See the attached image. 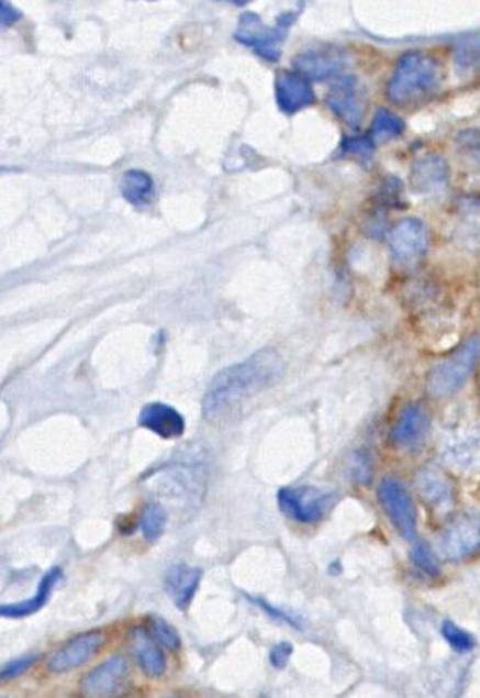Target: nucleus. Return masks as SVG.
<instances>
[{
    "instance_id": "obj_12",
    "label": "nucleus",
    "mask_w": 480,
    "mask_h": 698,
    "mask_svg": "<svg viewBox=\"0 0 480 698\" xmlns=\"http://www.w3.org/2000/svg\"><path fill=\"white\" fill-rule=\"evenodd\" d=\"M275 95L280 110L284 114L299 113L303 108L311 107L315 101V92L311 80L302 74L291 70H280L275 79Z\"/></svg>"
},
{
    "instance_id": "obj_6",
    "label": "nucleus",
    "mask_w": 480,
    "mask_h": 698,
    "mask_svg": "<svg viewBox=\"0 0 480 698\" xmlns=\"http://www.w3.org/2000/svg\"><path fill=\"white\" fill-rule=\"evenodd\" d=\"M130 684L129 663L123 656H113L83 676L82 690L89 698H123Z\"/></svg>"
},
{
    "instance_id": "obj_18",
    "label": "nucleus",
    "mask_w": 480,
    "mask_h": 698,
    "mask_svg": "<svg viewBox=\"0 0 480 698\" xmlns=\"http://www.w3.org/2000/svg\"><path fill=\"white\" fill-rule=\"evenodd\" d=\"M448 182V166L439 155H427L411 170V186L420 195L438 191Z\"/></svg>"
},
{
    "instance_id": "obj_29",
    "label": "nucleus",
    "mask_w": 480,
    "mask_h": 698,
    "mask_svg": "<svg viewBox=\"0 0 480 698\" xmlns=\"http://www.w3.org/2000/svg\"><path fill=\"white\" fill-rule=\"evenodd\" d=\"M413 563L429 576H436L439 573L438 558L427 544H417L413 549Z\"/></svg>"
},
{
    "instance_id": "obj_7",
    "label": "nucleus",
    "mask_w": 480,
    "mask_h": 698,
    "mask_svg": "<svg viewBox=\"0 0 480 698\" xmlns=\"http://www.w3.org/2000/svg\"><path fill=\"white\" fill-rule=\"evenodd\" d=\"M389 247L395 265L413 268L426 256L429 247L426 225L416 219L401 220L390 232Z\"/></svg>"
},
{
    "instance_id": "obj_2",
    "label": "nucleus",
    "mask_w": 480,
    "mask_h": 698,
    "mask_svg": "<svg viewBox=\"0 0 480 698\" xmlns=\"http://www.w3.org/2000/svg\"><path fill=\"white\" fill-rule=\"evenodd\" d=\"M443 70L435 57L424 52H409L393 68L387 98L395 107H409L429 98L442 86Z\"/></svg>"
},
{
    "instance_id": "obj_25",
    "label": "nucleus",
    "mask_w": 480,
    "mask_h": 698,
    "mask_svg": "<svg viewBox=\"0 0 480 698\" xmlns=\"http://www.w3.org/2000/svg\"><path fill=\"white\" fill-rule=\"evenodd\" d=\"M148 632L157 644L166 651H178L181 647V635L170 625L167 620L160 617H152L148 622Z\"/></svg>"
},
{
    "instance_id": "obj_30",
    "label": "nucleus",
    "mask_w": 480,
    "mask_h": 698,
    "mask_svg": "<svg viewBox=\"0 0 480 698\" xmlns=\"http://www.w3.org/2000/svg\"><path fill=\"white\" fill-rule=\"evenodd\" d=\"M375 142L370 135L353 136V139L343 140L341 144V154L355 155V157H370L373 154Z\"/></svg>"
},
{
    "instance_id": "obj_1",
    "label": "nucleus",
    "mask_w": 480,
    "mask_h": 698,
    "mask_svg": "<svg viewBox=\"0 0 480 698\" xmlns=\"http://www.w3.org/2000/svg\"><path fill=\"white\" fill-rule=\"evenodd\" d=\"M283 372V358L272 347H265L244 362L227 366L213 377L204 392V418L209 421L227 418L250 397L277 384Z\"/></svg>"
},
{
    "instance_id": "obj_5",
    "label": "nucleus",
    "mask_w": 480,
    "mask_h": 698,
    "mask_svg": "<svg viewBox=\"0 0 480 698\" xmlns=\"http://www.w3.org/2000/svg\"><path fill=\"white\" fill-rule=\"evenodd\" d=\"M336 501V492L321 491L317 487H283L278 492L281 513L300 523H317Z\"/></svg>"
},
{
    "instance_id": "obj_26",
    "label": "nucleus",
    "mask_w": 480,
    "mask_h": 698,
    "mask_svg": "<svg viewBox=\"0 0 480 698\" xmlns=\"http://www.w3.org/2000/svg\"><path fill=\"white\" fill-rule=\"evenodd\" d=\"M455 62L460 73H476L480 68V38L460 43L455 52Z\"/></svg>"
},
{
    "instance_id": "obj_15",
    "label": "nucleus",
    "mask_w": 480,
    "mask_h": 698,
    "mask_svg": "<svg viewBox=\"0 0 480 698\" xmlns=\"http://www.w3.org/2000/svg\"><path fill=\"white\" fill-rule=\"evenodd\" d=\"M201 579H203V570L185 563L175 564L167 570L164 588L181 612H186L193 603Z\"/></svg>"
},
{
    "instance_id": "obj_10",
    "label": "nucleus",
    "mask_w": 480,
    "mask_h": 698,
    "mask_svg": "<svg viewBox=\"0 0 480 698\" xmlns=\"http://www.w3.org/2000/svg\"><path fill=\"white\" fill-rule=\"evenodd\" d=\"M325 102L333 110V113H336V117H339L349 126H358L359 121L364 118V89L355 77H341L337 82H334L325 96Z\"/></svg>"
},
{
    "instance_id": "obj_4",
    "label": "nucleus",
    "mask_w": 480,
    "mask_h": 698,
    "mask_svg": "<svg viewBox=\"0 0 480 698\" xmlns=\"http://www.w3.org/2000/svg\"><path fill=\"white\" fill-rule=\"evenodd\" d=\"M479 358L480 337L473 336L433 368L427 377V392L433 397H447L457 392L472 374Z\"/></svg>"
},
{
    "instance_id": "obj_21",
    "label": "nucleus",
    "mask_w": 480,
    "mask_h": 698,
    "mask_svg": "<svg viewBox=\"0 0 480 698\" xmlns=\"http://www.w3.org/2000/svg\"><path fill=\"white\" fill-rule=\"evenodd\" d=\"M421 498L432 506L435 511H447L451 508L454 495H451L450 480L443 476L436 468H426L417 479Z\"/></svg>"
},
{
    "instance_id": "obj_20",
    "label": "nucleus",
    "mask_w": 480,
    "mask_h": 698,
    "mask_svg": "<svg viewBox=\"0 0 480 698\" xmlns=\"http://www.w3.org/2000/svg\"><path fill=\"white\" fill-rule=\"evenodd\" d=\"M427 428V412L420 405H411L401 412L390 433L393 445L413 446L423 439Z\"/></svg>"
},
{
    "instance_id": "obj_24",
    "label": "nucleus",
    "mask_w": 480,
    "mask_h": 698,
    "mask_svg": "<svg viewBox=\"0 0 480 698\" xmlns=\"http://www.w3.org/2000/svg\"><path fill=\"white\" fill-rule=\"evenodd\" d=\"M404 132V121L398 114L380 110L371 121L370 136L373 142H387Z\"/></svg>"
},
{
    "instance_id": "obj_17",
    "label": "nucleus",
    "mask_w": 480,
    "mask_h": 698,
    "mask_svg": "<svg viewBox=\"0 0 480 698\" xmlns=\"http://www.w3.org/2000/svg\"><path fill=\"white\" fill-rule=\"evenodd\" d=\"M130 642L142 672L150 678H160L166 673V657L150 632L145 631L144 627H136L130 634Z\"/></svg>"
},
{
    "instance_id": "obj_34",
    "label": "nucleus",
    "mask_w": 480,
    "mask_h": 698,
    "mask_svg": "<svg viewBox=\"0 0 480 698\" xmlns=\"http://www.w3.org/2000/svg\"><path fill=\"white\" fill-rule=\"evenodd\" d=\"M170 698H176V697H170Z\"/></svg>"
},
{
    "instance_id": "obj_13",
    "label": "nucleus",
    "mask_w": 480,
    "mask_h": 698,
    "mask_svg": "<svg viewBox=\"0 0 480 698\" xmlns=\"http://www.w3.org/2000/svg\"><path fill=\"white\" fill-rule=\"evenodd\" d=\"M345 54L337 46L325 45L306 49L295 58L297 73L311 80H324L336 76L345 67Z\"/></svg>"
},
{
    "instance_id": "obj_11",
    "label": "nucleus",
    "mask_w": 480,
    "mask_h": 698,
    "mask_svg": "<svg viewBox=\"0 0 480 698\" xmlns=\"http://www.w3.org/2000/svg\"><path fill=\"white\" fill-rule=\"evenodd\" d=\"M102 644H104V635L101 632H83L62 645L57 653L52 654L48 660V669L54 673H67L80 668L96 656Z\"/></svg>"
},
{
    "instance_id": "obj_32",
    "label": "nucleus",
    "mask_w": 480,
    "mask_h": 698,
    "mask_svg": "<svg viewBox=\"0 0 480 698\" xmlns=\"http://www.w3.org/2000/svg\"><path fill=\"white\" fill-rule=\"evenodd\" d=\"M291 654H293V645L290 642H280V644L272 645V650L269 651V663H271L272 668H287Z\"/></svg>"
},
{
    "instance_id": "obj_27",
    "label": "nucleus",
    "mask_w": 480,
    "mask_h": 698,
    "mask_svg": "<svg viewBox=\"0 0 480 698\" xmlns=\"http://www.w3.org/2000/svg\"><path fill=\"white\" fill-rule=\"evenodd\" d=\"M442 632L443 638L447 639L448 644H450L455 651H458V653H469V651H472L477 645L472 634L464 631L461 627L450 622V620L443 623Z\"/></svg>"
},
{
    "instance_id": "obj_19",
    "label": "nucleus",
    "mask_w": 480,
    "mask_h": 698,
    "mask_svg": "<svg viewBox=\"0 0 480 698\" xmlns=\"http://www.w3.org/2000/svg\"><path fill=\"white\" fill-rule=\"evenodd\" d=\"M445 457L460 468L473 467L480 462V431L467 428L448 436Z\"/></svg>"
},
{
    "instance_id": "obj_33",
    "label": "nucleus",
    "mask_w": 480,
    "mask_h": 698,
    "mask_svg": "<svg viewBox=\"0 0 480 698\" xmlns=\"http://www.w3.org/2000/svg\"><path fill=\"white\" fill-rule=\"evenodd\" d=\"M18 20H20V12L15 11L9 2H2V5H0V23H2V27H9Z\"/></svg>"
},
{
    "instance_id": "obj_22",
    "label": "nucleus",
    "mask_w": 480,
    "mask_h": 698,
    "mask_svg": "<svg viewBox=\"0 0 480 698\" xmlns=\"http://www.w3.org/2000/svg\"><path fill=\"white\" fill-rule=\"evenodd\" d=\"M122 195L133 207H148L152 198L156 195L154 179H152L147 173H144V170H129L122 179Z\"/></svg>"
},
{
    "instance_id": "obj_8",
    "label": "nucleus",
    "mask_w": 480,
    "mask_h": 698,
    "mask_svg": "<svg viewBox=\"0 0 480 698\" xmlns=\"http://www.w3.org/2000/svg\"><path fill=\"white\" fill-rule=\"evenodd\" d=\"M480 549V517L464 513L451 521L439 536V551L451 561L470 557Z\"/></svg>"
},
{
    "instance_id": "obj_9",
    "label": "nucleus",
    "mask_w": 480,
    "mask_h": 698,
    "mask_svg": "<svg viewBox=\"0 0 480 698\" xmlns=\"http://www.w3.org/2000/svg\"><path fill=\"white\" fill-rule=\"evenodd\" d=\"M380 502L392 525L405 540L416 539V511L408 489L399 480L383 479L379 489Z\"/></svg>"
},
{
    "instance_id": "obj_31",
    "label": "nucleus",
    "mask_w": 480,
    "mask_h": 698,
    "mask_svg": "<svg viewBox=\"0 0 480 698\" xmlns=\"http://www.w3.org/2000/svg\"><path fill=\"white\" fill-rule=\"evenodd\" d=\"M38 660V654H27V656L18 657V660L11 661V663H8V665L2 668L0 676H2V679H5V682H8V679L18 678V676L26 673L27 669L33 668Z\"/></svg>"
},
{
    "instance_id": "obj_28",
    "label": "nucleus",
    "mask_w": 480,
    "mask_h": 698,
    "mask_svg": "<svg viewBox=\"0 0 480 698\" xmlns=\"http://www.w3.org/2000/svg\"><path fill=\"white\" fill-rule=\"evenodd\" d=\"M246 597L247 600L250 601V603L256 605V607L259 608L261 612H265L266 616L271 617L272 620H277V622L283 623V625H290L293 627V629H299V631H302V620L297 619L293 613L284 612V610H281V608L278 607H272V605L269 603V601H266L263 597H250V595H246Z\"/></svg>"
},
{
    "instance_id": "obj_3",
    "label": "nucleus",
    "mask_w": 480,
    "mask_h": 698,
    "mask_svg": "<svg viewBox=\"0 0 480 698\" xmlns=\"http://www.w3.org/2000/svg\"><path fill=\"white\" fill-rule=\"evenodd\" d=\"M297 14L299 12H288V14L280 15L277 20V26L268 27L259 15L246 12L238 20L235 40L254 48V52L265 60L277 62L281 55V45L287 38L288 30L295 21Z\"/></svg>"
},
{
    "instance_id": "obj_23",
    "label": "nucleus",
    "mask_w": 480,
    "mask_h": 698,
    "mask_svg": "<svg viewBox=\"0 0 480 698\" xmlns=\"http://www.w3.org/2000/svg\"><path fill=\"white\" fill-rule=\"evenodd\" d=\"M167 513L159 502H147L141 514V532L148 544H154L166 532Z\"/></svg>"
},
{
    "instance_id": "obj_14",
    "label": "nucleus",
    "mask_w": 480,
    "mask_h": 698,
    "mask_svg": "<svg viewBox=\"0 0 480 698\" xmlns=\"http://www.w3.org/2000/svg\"><path fill=\"white\" fill-rule=\"evenodd\" d=\"M138 423L159 439H181L186 431V419L178 409L164 402H150L142 408Z\"/></svg>"
},
{
    "instance_id": "obj_16",
    "label": "nucleus",
    "mask_w": 480,
    "mask_h": 698,
    "mask_svg": "<svg viewBox=\"0 0 480 698\" xmlns=\"http://www.w3.org/2000/svg\"><path fill=\"white\" fill-rule=\"evenodd\" d=\"M62 578H64L62 567L55 566L46 570L33 597L27 598V600L15 601V603L2 605L0 607V616L4 617V619H26V617L42 612Z\"/></svg>"
}]
</instances>
